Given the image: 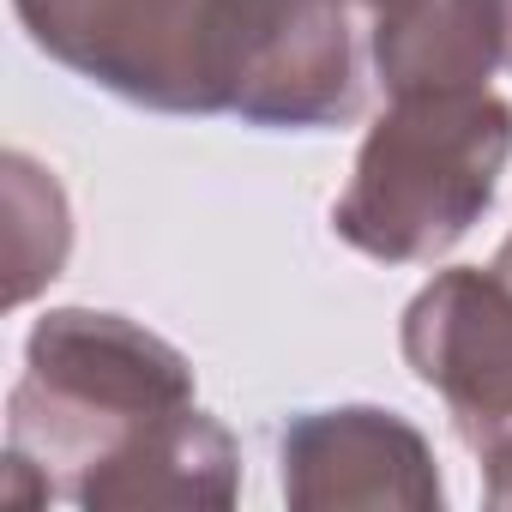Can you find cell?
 <instances>
[{"label": "cell", "mask_w": 512, "mask_h": 512, "mask_svg": "<svg viewBox=\"0 0 512 512\" xmlns=\"http://www.w3.org/2000/svg\"><path fill=\"white\" fill-rule=\"evenodd\" d=\"M187 398V368L151 332L115 314H49L31 332V380L13 398V458L25 464H223L229 446ZM79 488V500H85Z\"/></svg>", "instance_id": "obj_1"}, {"label": "cell", "mask_w": 512, "mask_h": 512, "mask_svg": "<svg viewBox=\"0 0 512 512\" xmlns=\"http://www.w3.org/2000/svg\"><path fill=\"white\" fill-rule=\"evenodd\" d=\"M512 145V115L470 91H404L356 163L338 229L380 260H428L488 205Z\"/></svg>", "instance_id": "obj_2"}, {"label": "cell", "mask_w": 512, "mask_h": 512, "mask_svg": "<svg viewBox=\"0 0 512 512\" xmlns=\"http://www.w3.org/2000/svg\"><path fill=\"white\" fill-rule=\"evenodd\" d=\"M31 37L97 85L157 109H223V0H19Z\"/></svg>", "instance_id": "obj_3"}, {"label": "cell", "mask_w": 512, "mask_h": 512, "mask_svg": "<svg viewBox=\"0 0 512 512\" xmlns=\"http://www.w3.org/2000/svg\"><path fill=\"white\" fill-rule=\"evenodd\" d=\"M506 61H512V0H506Z\"/></svg>", "instance_id": "obj_4"}]
</instances>
